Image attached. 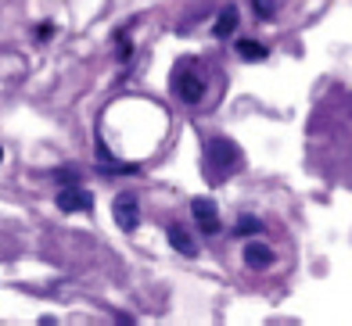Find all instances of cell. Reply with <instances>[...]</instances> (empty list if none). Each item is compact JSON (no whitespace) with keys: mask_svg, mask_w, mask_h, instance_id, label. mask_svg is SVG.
I'll return each instance as SVG.
<instances>
[{"mask_svg":"<svg viewBox=\"0 0 352 326\" xmlns=\"http://www.w3.org/2000/svg\"><path fill=\"white\" fill-rule=\"evenodd\" d=\"M51 179H54V183H61V187H72V183H79V172L76 169H54Z\"/></svg>","mask_w":352,"mask_h":326,"instance_id":"11","label":"cell"},{"mask_svg":"<svg viewBox=\"0 0 352 326\" xmlns=\"http://www.w3.org/2000/svg\"><path fill=\"white\" fill-rule=\"evenodd\" d=\"M266 47L263 43H255V40H241V43H237V58H241V61H266Z\"/></svg>","mask_w":352,"mask_h":326,"instance_id":"9","label":"cell"},{"mask_svg":"<svg viewBox=\"0 0 352 326\" xmlns=\"http://www.w3.org/2000/svg\"><path fill=\"white\" fill-rule=\"evenodd\" d=\"M245 266L248 269H270L274 266V251H270L266 244H248L245 248Z\"/></svg>","mask_w":352,"mask_h":326,"instance_id":"7","label":"cell"},{"mask_svg":"<svg viewBox=\"0 0 352 326\" xmlns=\"http://www.w3.org/2000/svg\"><path fill=\"white\" fill-rule=\"evenodd\" d=\"M111 211H116V222L122 226L126 233H133L140 226V201H137V194H119L116 205H111Z\"/></svg>","mask_w":352,"mask_h":326,"instance_id":"4","label":"cell"},{"mask_svg":"<svg viewBox=\"0 0 352 326\" xmlns=\"http://www.w3.org/2000/svg\"><path fill=\"white\" fill-rule=\"evenodd\" d=\"M234 29H237V8L230 4V8L219 11V19H216V29H212V32H216L219 40H227V36H234Z\"/></svg>","mask_w":352,"mask_h":326,"instance_id":"8","label":"cell"},{"mask_svg":"<svg viewBox=\"0 0 352 326\" xmlns=\"http://www.w3.org/2000/svg\"><path fill=\"white\" fill-rule=\"evenodd\" d=\"M173 93L180 97L184 104H198L201 97H205V79L195 75V72H187L184 65H180V69H176V75H173Z\"/></svg>","mask_w":352,"mask_h":326,"instance_id":"2","label":"cell"},{"mask_svg":"<svg viewBox=\"0 0 352 326\" xmlns=\"http://www.w3.org/2000/svg\"><path fill=\"white\" fill-rule=\"evenodd\" d=\"M259 230H263V222L255 219V216H245V219H237V226H234V233H237V237H255Z\"/></svg>","mask_w":352,"mask_h":326,"instance_id":"10","label":"cell"},{"mask_svg":"<svg viewBox=\"0 0 352 326\" xmlns=\"http://www.w3.org/2000/svg\"><path fill=\"white\" fill-rule=\"evenodd\" d=\"M190 216H195V222L201 226L205 233H216L219 230V211H216V201L212 198H195V201H190Z\"/></svg>","mask_w":352,"mask_h":326,"instance_id":"5","label":"cell"},{"mask_svg":"<svg viewBox=\"0 0 352 326\" xmlns=\"http://www.w3.org/2000/svg\"><path fill=\"white\" fill-rule=\"evenodd\" d=\"M0 161H4V148H0Z\"/></svg>","mask_w":352,"mask_h":326,"instance_id":"13","label":"cell"},{"mask_svg":"<svg viewBox=\"0 0 352 326\" xmlns=\"http://www.w3.org/2000/svg\"><path fill=\"white\" fill-rule=\"evenodd\" d=\"M166 233H169V244H173V251H180V255H187V258H195V255H198V244H195V237H190V233L184 230L180 222H173Z\"/></svg>","mask_w":352,"mask_h":326,"instance_id":"6","label":"cell"},{"mask_svg":"<svg viewBox=\"0 0 352 326\" xmlns=\"http://www.w3.org/2000/svg\"><path fill=\"white\" fill-rule=\"evenodd\" d=\"M252 8L259 19H274V11H277V0H252Z\"/></svg>","mask_w":352,"mask_h":326,"instance_id":"12","label":"cell"},{"mask_svg":"<svg viewBox=\"0 0 352 326\" xmlns=\"http://www.w3.org/2000/svg\"><path fill=\"white\" fill-rule=\"evenodd\" d=\"M54 205L61 208V211H90L94 208V194L90 190H83L79 183H72V187H61L58 190V198H54Z\"/></svg>","mask_w":352,"mask_h":326,"instance_id":"3","label":"cell"},{"mask_svg":"<svg viewBox=\"0 0 352 326\" xmlns=\"http://www.w3.org/2000/svg\"><path fill=\"white\" fill-rule=\"evenodd\" d=\"M241 169V148L230 137H212L205 143V179L209 183H223Z\"/></svg>","mask_w":352,"mask_h":326,"instance_id":"1","label":"cell"}]
</instances>
